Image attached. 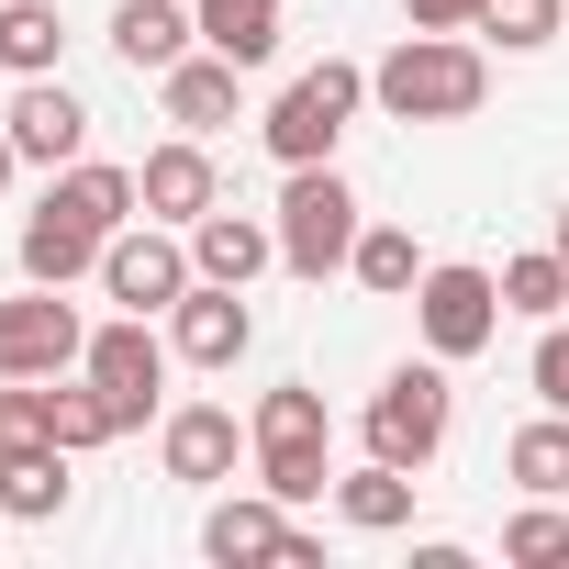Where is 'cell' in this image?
Segmentation results:
<instances>
[{"label":"cell","instance_id":"2e32d148","mask_svg":"<svg viewBox=\"0 0 569 569\" xmlns=\"http://www.w3.org/2000/svg\"><path fill=\"white\" fill-rule=\"evenodd\" d=\"M190 34H201V12H179V0H123V12H112V57L157 68V79L190 57Z\"/></svg>","mask_w":569,"mask_h":569},{"label":"cell","instance_id":"f546056e","mask_svg":"<svg viewBox=\"0 0 569 569\" xmlns=\"http://www.w3.org/2000/svg\"><path fill=\"white\" fill-rule=\"evenodd\" d=\"M257 491H279V502H325L336 469H325V458H257Z\"/></svg>","mask_w":569,"mask_h":569},{"label":"cell","instance_id":"52a82bcc","mask_svg":"<svg viewBox=\"0 0 569 569\" xmlns=\"http://www.w3.org/2000/svg\"><path fill=\"white\" fill-rule=\"evenodd\" d=\"M90 358V325H79V302L68 291H34L23 302H0V380H68Z\"/></svg>","mask_w":569,"mask_h":569},{"label":"cell","instance_id":"e0dca14e","mask_svg":"<svg viewBox=\"0 0 569 569\" xmlns=\"http://www.w3.org/2000/svg\"><path fill=\"white\" fill-rule=\"evenodd\" d=\"M234 79H246L234 57H179V68L157 79V90H168V123H179V134H223V123H234Z\"/></svg>","mask_w":569,"mask_h":569},{"label":"cell","instance_id":"f1b7e54d","mask_svg":"<svg viewBox=\"0 0 569 569\" xmlns=\"http://www.w3.org/2000/svg\"><path fill=\"white\" fill-rule=\"evenodd\" d=\"M480 34H502L513 57H536V46L558 34V0H491V12H480Z\"/></svg>","mask_w":569,"mask_h":569},{"label":"cell","instance_id":"83f0119b","mask_svg":"<svg viewBox=\"0 0 569 569\" xmlns=\"http://www.w3.org/2000/svg\"><path fill=\"white\" fill-rule=\"evenodd\" d=\"M12 447H57V402L34 380H0V458Z\"/></svg>","mask_w":569,"mask_h":569},{"label":"cell","instance_id":"5bb4252c","mask_svg":"<svg viewBox=\"0 0 569 569\" xmlns=\"http://www.w3.org/2000/svg\"><path fill=\"white\" fill-rule=\"evenodd\" d=\"M134 190H146V212L157 223H201L223 190H212V157H201V134H179V146H157L146 168H134Z\"/></svg>","mask_w":569,"mask_h":569},{"label":"cell","instance_id":"7a4b0ae2","mask_svg":"<svg viewBox=\"0 0 569 569\" xmlns=\"http://www.w3.org/2000/svg\"><path fill=\"white\" fill-rule=\"evenodd\" d=\"M369 101L391 123H469L491 101V57L458 46V34H402L380 68H369Z\"/></svg>","mask_w":569,"mask_h":569},{"label":"cell","instance_id":"5b68a950","mask_svg":"<svg viewBox=\"0 0 569 569\" xmlns=\"http://www.w3.org/2000/svg\"><path fill=\"white\" fill-rule=\"evenodd\" d=\"M447 413H458L447 369H436V358H402V369L369 391V458H391V469H425V458L447 447Z\"/></svg>","mask_w":569,"mask_h":569},{"label":"cell","instance_id":"8992f818","mask_svg":"<svg viewBox=\"0 0 569 569\" xmlns=\"http://www.w3.org/2000/svg\"><path fill=\"white\" fill-rule=\"evenodd\" d=\"M413 325H425L436 358H480V347L502 336V279H491V268H458V257L425 268V279H413Z\"/></svg>","mask_w":569,"mask_h":569},{"label":"cell","instance_id":"ac0fdd59","mask_svg":"<svg viewBox=\"0 0 569 569\" xmlns=\"http://www.w3.org/2000/svg\"><path fill=\"white\" fill-rule=\"evenodd\" d=\"M336 513H347L358 536H391V525H413V469H391V458L347 469V480H336Z\"/></svg>","mask_w":569,"mask_h":569},{"label":"cell","instance_id":"9c48e42d","mask_svg":"<svg viewBox=\"0 0 569 569\" xmlns=\"http://www.w3.org/2000/svg\"><path fill=\"white\" fill-rule=\"evenodd\" d=\"M190 279H201V268H190V246H168L157 223H146V234L123 223V234L101 246V291H112L123 313H179V291H190Z\"/></svg>","mask_w":569,"mask_h":569},{"label":"cell","instance_id":"4fadbf2b","mask_svg":"<svg viewBox=\"0 0 569 569\" xmlns=\"http://www.w3.org/2000/svg\"><path fill=\"white\" fill-rule=\"evenodd\" d=\"M268 257H279V223H246V212H223V201L190 223V268H201V279H223V291H246Z\"/></svg>","mask_w":569,"mask_h":569},{"label":"cell","instance_id":"4316f807","mask_svg":"<svg viewBox=\"0 0 569 569\" xmlns=\"http://www.w3.org/2000/svg\"><path fill=\"white\" fill-rule=\"evenodd\" d=\"M502 558H513V569H558V558H569V513H558V502H525V513L502 525Z\"/></svg>","mask_w":569,"mask_h":569},{"label":"cell","instance_id":"603a6c76","mask_svg":"<svg viewBox=\"0 0 569 569\" xmlns=\"http://www.w3.org/2000/svg\"><path fill=\"white\" fill-rule=\"evenodd\" d=\"M502 469H513L536 502H558V491H569V413H536V425L502 447Z\"/></svg>","mask_w":569,"mask_h":569},{"label":"cell","instance_id":"d6986e66","mask_svg":"<svg viewBox=\"0 0 569 569\" xmlns=\"http://www.w3.org/2000/svg\"><path fill=\"white\" fill-rule=\"evenodd\" d=\"M257 458H325V391L279 380V391L257 402Z\"/></svg>","mask_w":569,"mask_h":569},{"label":"cell","instance_id":"ffe728a7","mask_svg":"<svg viewBox=\"0 0 569 569\" xmlns=\"http://www.w3.org/2000/svg\"><path fill=\"white\" fill-rule=\"evenodd\" d=\"M201 46L234 57V68H268L279 57V0H201Z\"/></svg>","mask_w":569,"mask_h":569},{"label":"cell","instance_id":"836d02e7","mask_svg":"<svg viewBox=\"0 0 569 569\" xmlns=\"http://www.w3.org/2000/svg\"><path fill=\"white\" fill-rule=\"evenodd\" d=\"M558 257H569V212H558Z\"/></svg>","mask_w":569,"mask_h":569},{"label":"cell","instance_id":"cb8c5ba5","mask_svg":"<svg viewBox=\"0 0 569 569\" xmlns=\"http://www.w3.org/2000/svg\"><path fill=\"white\" fill-rule=\"evenodd\" d=\"M502 313H536V325H558V313H569V257H558V246L502 257Z\"/></svg>","mask_w":569,"mask_h":569},{"label":"cell","instance_id":"4dcf8cb0","mask_svg":"<svg viewBox=\"0 0 569 569\" xmlns=\"http://www.w3.org/2000/svg\"><path fill=\"white\" fill-rule=\"evenodd\" d=\"M536 391H547V413H569V325L536 336Z\"/></svg>","mask_w":569,"mask_h":569},{"label":"cell","instance_id":"44dd1931","mask_svg":"<svg viewBox=\"0 0 569 569\" xmlns=\"http://www.w3.org/2000/svg\"><path fill=\"white\" fill-rule=\"evenodd\" d=\"M0 513H23V525L68 513V447H12L0 458Z\"/></svg>","mask_w":569,"mask_h":569},{"label":"cell","instance_id":"7402d4cb","mask_svg":"<svg viewBox=\"0 0 569 569\" xmlns=\"http://www.w3.org/2000/svg\"><path fill=\"white\" fill-rule=\"evenodd\" d=\"M57 46H68L57 0H0V68H12V79H46V68H57Z\"/></svg>","mask_w":569,"mask_h":569},{"label":"cell","instance_id":"30bf717a","mask_svg":"<svg viewBox=\"0 0 569 569\" xmlns=\"http://www.w3.org/2000/svg\"><path fill=\"white\" fill-rule=\"evenodd\" d=\"M168 347H179L190 369H234V358L257 347L246 291H223V279H190V291H179V313H168Z\"/></svg>","mask_w":569,"mask_h":569},{"label":"cell","instance_id":"1f68e13d","mask_svg":"<svg viewBox=\"0 0 569 569\" xmlns=\"http://www.w3.org/2000/svg\"><path fill=\"white\" fill-rule=\"evenodd\" d=\"M402 12H413V34H469L491 0H402Z\"/></svg>","mask_w":569,"mask_h":569},{"label":"cell","instance_id":"7c38bea8","mask_svg":"<svg viewBox=\"0 0 569 569\" xmlns=\"http://www.w3.org/2000/svg\"><path fill=\"white\" fill-rule=\"evenodd\" d=\"M12 146L34 157V168H79V146H90V112H79V90L46 68V79H23V101H12Z\"/></svg>","mask_w":569,"mask_h":569},{"label":"cell","instance_id":"277c9868","mask_svg":"<svg viewBox=\"0 0 569 569\" xmlns=\"http://www.w3.org/2000/svg\"><path fill=\"white\" fill-rule=\"evenodd\" d=\"M358 190L336 179V157L325 168H291V190H279V268H302V279H336L347 257H358Z\"/></svg>","mask_w":569,"mask_h":569},{"label":"cell","instance_id":"ba28073f","mask_svg":"<svg viewBox=\"0 0 569 569\" xmlns=\"http://www.w3.org/2000/svg\"><path fill=\"white\" fill-rule=\"evenodd\" d=\"M79 380H90V391L123 413V436H134V425L157 413V391H168V347H157V325H146V313L101 325V336H90V358H79Z\"/></svg>","mask_w":569,"mask_h":569},{"label":"cell","instance_id":"3957f363","mask_svg":"<svg viewBox=\"0 0 569 569\" xmlns=\"http://www.w3.org/2000/svg\"><path fill=\"white\" fill-rule=\"evenodd\" d=\"M358 101H369V68H347V57L302 68L291 90L268 101V157H279V168H325V157H336V134L358 123Z\"/></svg>","mask_w":569,"mask_h":569},{"label":"cell","instance_id":"6da1fadb","mask_svg":"<svg viewBox=\"0 0 569 569\" xmlns=\"http://www.w3.org/2000/svg\"><path fill=\"white\" fill-rule=\"evenodd\" d=\"M134 168H101V157H79L57 190H46V212L23 223V279H46V291H68L79 268H101V246L134 223Z\"/></svg>","mask_w":569,"mask_h":569},{"label":"cell","instance_id":"484cf974","mask_svg":"<svg viewBox=\"0 0 569 569\" xmlns=\"http://www.w3.org/2000/svg\"><path fill=\"white\" fill-rule=\"evenodd\" d=\"M46 402H57V447H68V458H90V447H112V436H123V413H112L90 380H79V391H57V380H46Z\"/></svg>","mask_w":569,"mask_h":569},{"label":"cell","instance_id":"d6a6232c","mask_svg":"<svg viewBox=\"0 0 569 569\" xmlns=\"http://www.w3.org/2000/svg\"><path fill=\"white\" fill-rule=\"evenodd\" d=\"M12 168H23V146H12V123H0V190H12Z\"/></svg>","mask_w":569,"mask_h":569},{"label":"cell","instance_id":"8fae6325","mask_svg":"<svg viewBox=\"0 0 569 569\" xmlns=\"http://www.w3.org/2000/svg\"><path fill=\"white\" fill-rule=\"evenodd\" d=\"M201 558H313V536L291 525V502H279V491H257V502H212L201 513Z\"/></svg>","mask_w":569,"mask_h":569},{"label":"cell","instance_id":"9a60e30c","mask_svg":"<svg viewBox=\"0 0 569 569\" xmlns=\"http://www.w3.org/2000/svg\"><path fill=\"white\" fill-rule=\"evenodd\" d=\"M157 458H168V480H234V413L223 402H179Z\"/></svg>","mask_w":569,"mask_h":569},{"label":"cell","instance_id":"d4e9b609","mask_svg":"<svg viewBox=\"0 0 569 569\" xmlns=\"http://www.w3.org/2000/svg\"><path fill=\"white\" fill-rule=\"evenodd\" d=\"M347 268H358V279H369V291H380V302H402V291H413V279H425V268H436V257H425V246H413V234H402V223H369V234H358V257H347Z\"/></svg>","mask_w":569,"mask_h":569}]
</instances>
